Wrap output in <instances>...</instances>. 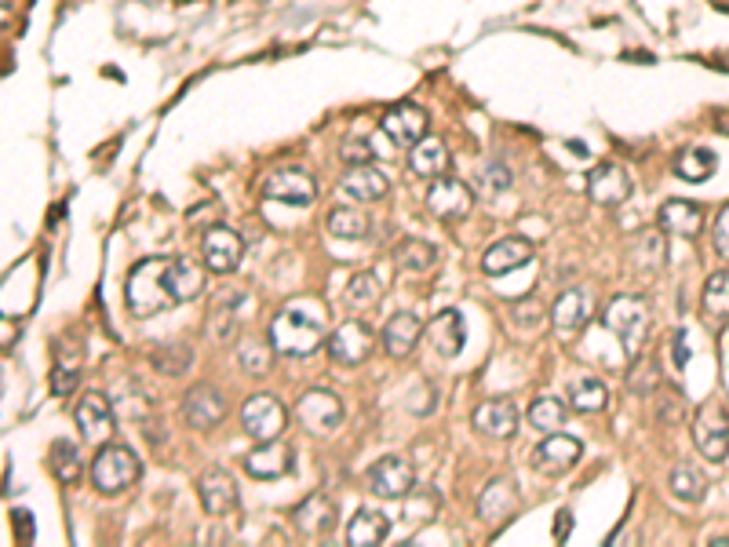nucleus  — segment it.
I'll return each mask as SVG.
<instances>
[{
	"instance_id": "nucleus-46",
	"label": "nucleus",
	"mask_w": 729,
	"mask_h": 547,
	"mask_svg": "<svg viewBox=\"0 0 729 547\" xmlns=\"http://www.w3.org/2000/svg\"><path fill=\"white\" fill-rule=\"evenodd\" d=\"M510 322H515L518 328H540V325H543V307H540V299H537V296H529V299L510 303Z\"/></svg>"
},
{
	"instance_id": "nucleus-12",
	"label": "nucleus",
	"mask_w": 729,
	"mask_h": 547,
	"mask_svg": "<svg viewBox=\"0 0 729 547\" xmlns=\"http://www.w3.org/2000/svg\"><path fill=\"white\" fill-rule=\"evenodd\" d=\"M325 347H328V358L336 365L355 369V365H361L372 355V333L364 322H344V325H336L332 336H325Z\"/></svg>"
},
{
	"instance_id": "nucleus-14",
	"label": "nucleus",
	"mask_w": 729,
	"mask_h": 547,
	"mask_svg": "<svg viewBox=\"0 0 729 547\" xmlns=\"http://www.w3.org/2000/svg\"><path fill=\"white\" fill-rule=\"evenodd\" d=\"M245 255V241H241L230 227H212L201 241V260L212 274H234Z\"/></svg>"
},
{
	"instance_id": "nucleus-19",
	"label": "nucleus",
	"mask_w": 729,
	"mask_h": 547,
	"mask_svg": "<svg viewBox=\"0 0 729 547\" xmlns=\"http://www.w3.org/2000/svg\"><path fill=\"white\" fill-rule=\"evenodd\" d=\"M339 190H344L347 198H355V201L376 204V201L387 198L391 179H387L380 168H372V165H350L347 172L339 176Z\"/></svg>"
},
{
	"instance_id": "nucleus-22",
	"label": "nucleus",
	"mask_w": 729,
	"mask_h": 547,
	"mask_svg": "<svg viewBox=\"0 0 729 547\" xmlns=\"http://www.w3.org/2000/svg\"><path fill=\"white\" fill-rule=\"evenodd\" d=\"M383 350L391 358H409L423 339V322L412 311H398L391 322L383 325Z\"/></svg>"
},
{
	"instance_id": "nucleus-40",
	"label": "nucleus",
	"mask_w": 729,
	"mask_h": 547,
	"mask_svg": "<svg viewBox=\"0 0 729 547\" xmlns=\"http://www.w3.org/2000/svg\"><path fill=\"white\" fill-rule=\"evenodd\" d=\"M383 299V282H380V274H372V271H361V274H355L350 277V285H347V303L355 311H369V307H376V303Z\"/></svg>"
},
{
	"instance_id": "nucleus-38",
	"label": "nucleus",
	"mask_w": 729,
	"mask_h": 547,
	"mask_svg": "<svg viewBox=\"0 0 729 547\" xmlns=\"http://www.w3.org/2000/svg\"><path fill=\"white\" fill-rule=\"evenodd\" d=\"M667 485H672V493L683 504H700L704 496H708V478H704L700 467H693V464H675Z\"/></svg>"
},
{
	"instance_id": "nucleus-37",
	"label": "nucleus",
	"mask_w": 729,
	"mask_h": 547,
	"mask_svg": "<svg viewBox=\"0 0 729 547\" xmlns=\"http://www.w3.org/2000/svg\"><path fill=\"white\" fill-rule=\"evenodd\" d=\"M237 365L252 376H266L274 365V347L271 339H260V336H241L237 339Z\"/></svg>"
},
{
	"instance_id": "nucleus-9",
	"label": "nucleus",
	"mask_w": 729,
	"mask_h": 547,
	"mask_svg": "<svg viewBox=\"0 0 729 547\" xmlns=\"http://www.w3.org/2000/svg\"><path fill=\"white\" fill-rule=\"evenodd\" d=\"M263 198L282 204H310L318 198V182H314V176L303 165H277L263 179Z\"/></svg>"
},
{
	"instance_id": "nucleus-53",
	"label": "nucleus",
	"mask_w": 729,
	"mask_h": 547,
	"mask_svg": "<svg viewBox=\"0 0 729 547\" xmlns=\"http://www.w3.org/2000/svg\"><path fill=\"white\" fill-rule=\"evenodd\" d=\"M11 22H15V4H11V0H0V33H8Z\"/></svg>"
},
{
	"instance_id": "nucleus-39",
	"label": "nucleus",
	"mask_w": 729,
	"mask_h": 547,
	"mask_svg": "<svg viewBox=\"0 0 729 547\" xmlns=\"http://www.w3.org/2000/svg\"><path fill=\"white\" fill-rule=\"evenodd\" d=\"M569 406L591 417V412H602L605 406H610V391H605L602 380H594V376H583V380H577L573 387H569Z\"/></svg>"
},
{
	"instance_id": "nucleus-45",
	"label": "nucleus",
	"mask_w": 729,
	"mask_h": 547,
	"mask_svg": "<svg viewBox=\"0 0 729 547\" xmlns=\"http://www.w3.org/2000/svg\"><path fill=\"white\" fill-rule=\"evenodd\" d=\"M478 182H482V190H485V193H504V190H510V182H515V176H510V168H507V165L489 161V165H482Z\"/></svg>"
},
{
	"instance_id": "nucleus-23",
	"label": "nucleus",
	"mask_w": 729,
	"mask_h": 547,
	"mask_svg": "<svg viewBox=\"0 0 729 547\" xmlns=\"http://www.w3.org/2000/svg\"><path fill=\"white\" fill-rule=\"evenodd\" d=\"M245 471L252 478H282L292 471V449L282 438H271V442H260L245 456Z\"/></svg>"
},
{
	"instance_id": "nucleus-27",
	"label": "nucleus",
	"mask_w": 729,
	"mask_h": 547,
	"mask_svg": "<svg viewBox=\"0 0 729 547\" xmlns=\"http://www.w3.org/2000/svg\"><path fill=\"white\" fill-rule=\"evenodd\" d=\"M656 227L675 238H697L704 230V209L693 201H664L656 212Z\"/></svg>"
},
{
	"instance_id": "nucleus-32",
	"label": "nucleus",
	"mask_w": 729,
	"mask_h": 547,
	"mask_svg": "<svg viewBox=\"0 0 729 547\" xmlns=\"http://www.w3.org/2000/svg\"><path fill=\"white\" fill-rule=\"evenodd\" d=\"M700 311L708 328H726L729 325V271H715L704 285Z\"/></svg>"
},
{
	"instance_id": "nucleus-48",
	"label": "nucleus",
	"mask_w": 729,
	"mask_h": 547,
	"mask_svg": "<svg viewBox=\"0 0 729 547\" xmlns=\"http://www.w3.org/2000/svg\"><path fill=\"white\" fill-rule=\"evenodd\" d=\"M339 157H344L347 165H369L372 161V143L364 136H347L344 146H339Z\"/></svg>"
},
{
	"instance_id": "nucleus-16",
	"label": "nucleus",
	"mask_w": 729,
	"mask_h": 547,
	"mask_svg": "<svg viewBox=\"0 0 729 547\" xmlns=\"http://www.w3.org/2000/svg\"><path fill=\"white\" fill-rule=\"evenodd\" d=\"M631 190H635V179L627 176L624 165H613V161H602L599 168H591L588 176V193L594 204H605V209H613V204L627 201Z\"/></svg>"
},
{
	"instance_id": "nucleus-36",
	"label": "nucleus",
	"mask_w": 729,
	"mask_h": 547,
	"mask_svg": "<svg viewBox=\"0 0 729 547\" xmlns=\"http://www.w3.org/2000/svg\"><path fill=\"white\" fill-rule=\"evenodd\" d=\"M715 168H719V157H715L708 146H689L686 154H678L675 176L686 179V182H704V179L715 176Z\"/></svg>"
},
{
	"instance_id": "nucleus-21",
	"label": "nucleus",
	"mask_w": 729,
	"mask_h": 547,
	"mask_svg": "<svg viewBox=\"0 0 729 547\" xmlns=\"http://www.w3.org/2000/svg\"><path fill=\"white\" fill-rule=\"evenodd\" d=\"M427 339L434 344V350L442 358H456L464 350V339H467V322L459 311H437L434 318L427 322Z\"/></svg>"
},
{
	"instance_id": "nucleus-8",
	"label": "nucleus",
	"mask_w": 729,
	"mask_h": 547,
	"mask_svg": "<svg viewBox=\"0 0 729 547\" xmlns=\"http://www.w3.org/2000/svg\"><path fill=\"white\" fill-rule=\"evenodd\" d=\"M296 420L307 428L310 434H332L339 423H344V401L336 391H325V387H314V391L299 395L296 401Z\"/></svg>"
},
{
	"instance_id": "nucleus-44",
	"label": "nucleus",
	"mask_w": 729,
	"mask_h": 547,
	"mask_svg": "<svg viewBox=\"0 0 729 547\" xmlns=\"http://www.w3.org/2000/svg\"><path fill=\"white\" fill-rule=\"evenodd\" d=\"M154 361L161 365V372H168V376H179V372H187V369H190L193 350H190L187 344H168V347L157 350Z\"/></svg>"
},
{
	"instance_id": "nucleus-4",
	"label": "nucleus",
	"mask_w": 729,
	"mask_h": 547,
	"mask_svg": "<svg viewBox=\"0 0 729 547\" xmlns=\"http://www.w3.org/2000/svg\"><path fill=\"white\" fill-rule=\"evenodd\" d=\"M602 318L620 336L627 358H638V350L646 344V333H649V303L642 296H616L610 299Z\"/></svg>"
},
{
	"instance_id": "nucleus-56",
	"label": "nucleus",
	"mask_w": 729,
	"mask_h": 547,
	"mask_svg": "<svg viewBox=\"0 0 729 547\" xmlns=\"http://www.w3.org/2000/svg\"><path fill=\"white\" fill-rule=\"evenodd\" d=\"M715 4H719V8H729V0H715Z\"/></svg>"
},
{
	"instance_id": "nucleus-10",
	"label": "nucleus",
	"mask_w": 729,
	"mask_h": 547,
	"mask_svg": "<svg viewBox=\"0 0 729 547\" xmlns=\"http://www.w3.org/2000/svg\"><path fill=\"white\" fill-rule=\"evenodd\" d=\"M474 209V193L467 190V182H459L453 176H437L427 190V212L442 223H459L467 219Z\"/></svg>"
},
{
	"instance_id": "nucleus-13",
	"label": "nucleus",
	"mask_w": 729,
	"mask_h": 547,
	"mask_svg": "<svg viewBox=\"0 0 729 547\" xmlns=\"http://www.w3.org/2000/svg\"><path fill=\"white\" fill-rule=\"evenodd\" d=\"M179 412H182V420H187L190 428L209 431V428H215V423L226 417V398H223L219 387L198 383V387H190V391L182 395Z\"/></svg>"
},
{
	"instance_id": "nucleus-1",
	"label": "nucleus",
	"mask_w": 729,
	"mask_h": 547,
	"mask_svg": "<svg viewBox=\"0 0 729 547\" xmlns=\"http://www.w3.org/2000/svg\"><path fill=\"white\" fill-rule=\"evenodd\" d=\"M325 311L318 299H292L271 322V347L285 358H310L325 344Z\"/></svg>"
},
{
	"instance_id": "nucleus-54",
	"label": "nucleus",
	"mask_w": 729,
	"mask_h": 547,
	"mask_svg": "<svg viewBox=\"0 0 729 547\" xmlns=\"http://www.w3.org/2000/svg\"><path fill=\"white\" fill-rule=\"evenodd\" d=\"M715 128H719L722 136H729V106H726V109H719V114H715Z\"/></svg>"
},
{
	"instance_id": "nucleus-18",
	"label": "nucleus",
	"mask_w": 729,
	"mask_h": 547,
	"mask_svg": "<svg viewBox=\"0 0 729 547\" xmlns=\"http://www.w3.org/2000/svg\"><path fill=\"white\" fill-rule=\"evenodd\" d=\"M580 442L569 434H547L543 442L532 449V467H537L540 474H566L569 467H577L580 460Z\"/></svg>"
},
{
	"instance_id": "nucleus-29",
	"label": "nucleus",
	"mask_w": 729,
	"mask_h": 547,
	"mask_svg": "<svg viewBox=\"0 0 729 547\" xmlns=\"http://www.w3.org/2000/svg\"><path fill=\"white\" fill-rule=\"evenodd\" d=\"M292 522H296V529L303 533V537H325L336 522V504L328 501L325 493H310L307 501L296 507Z\"/></svg>"
},
{
	"instance_id": "nucleus-49",
	"label": "nucleus",
	"mask_w": 729,
	"mask_h": 547,
	"mask_svg": "<svg viewBox=\"0 0 729 547\" xmlns=\"http://www.w3.org/2000/svg\"><path fill=\"white\" fill-rule=\"evenodd\" d=\"M711 245L715 252L722 255V260L729 263V204L719 212V219H715V230H711Z\"/></svg>"
},
{
	"instance_id": "nucleus-25",
	"label": "nucleus",
	"mask_w": 729,
	"mask_h": 547,
	"mask_svg": "<svg viewBox=\"0 0 729 547\" xmlns=\"http://www.w3.org/2000/svg\"><path fill=\"white\" fill-rule=\"evenodd\" d=\"M165 285L176 303H190L204 292V271L187 255H179V260H168L165 266Z\"/></svg>"
},
{
	"instance_id": "nucleus-28",
	"label": "nucleus",
	"mask_w": 729,
	"mask_h": 547,
	"mask_svg": "<svg viewBox=\"0 0 729 547\" xmlns=\"http://www.w3.org/2000/svg\"><path fill=\"white\" fill-rule=\"evenodd\" d=\"M241 307H245V296H237V292H223V296H215L209 318H204V333L215 344H226L230 336L237 333L241 325Z\"/></svg>"
},
{
	"instance_id": "nucleus-52",
	"label": "nucleus",
	"mask_w": 729,
	"mask_h": 547,
	"mask_svg": "<svg viewBox=\"0 0 729 547\" xmlns=\"http://www.w3.org/2000/svg\"><path fill=\"white\" fill-rule=\"evenodd\" d=\"M566 533H573V511H558L554 518V540H566Z\"/></svg>"
},
{
	"instance_id": "nucleus-26",
	"label": "nucleus",
	"mask_w": 729,
	"mask_h": 547,
	"mask_svg": "<svg viewBox=\"0 0 729 547\" xmlns=\"http://www.w3.org/2000/svg\"><path fill=\"white\" fill-rule=\"evenodd\" d=\"M529 260H532V245L526 238H504L482 255V271L489 277H500V274L518 271V266H526Z\"/></svg>"
},
{
	"instance_id": "nucleus-15",
	"label": "nucleus",
	"mask_w": 729,
	"mask_h": 547,
	"mask_svg": "<svg viewBox=\"0 0 729 547\" xmlns=\"http://www.w3.org/2000/svg\"><path fill=\"white\" fill-rule=\"evenodd\" d=\"M73 417H77V428H81V438L92 445H103L109 434H114V406H109V398L99 395V391H88L77 409H73Z\"/></svg>"
},
{
	"instance_id": "nucleus-30",
	"label": "nucleus",
	"mask_w": 729,
	"mask_h": 547,
	"mask_svg": "<svg viewBox=\"0 0 729 547\" xmlns=\"http://www.w3.org/2000/svg\"><path fill=\"white\" fill-rule=\"evenodd\" d=\"M515 507H518V490H515V482L510 478L489 482L478 496V515L489 522V526H500L504 518L515 515Z\"/></svg>"
},
{
	"instance_id": "nucleus-43",
	"label": "nucleus",
	"mask_w": 729,
	"mask_h": 547,
	"mask_svg": "<svg viewBox=\"0 0 729 547\" xmlns=\"http://www.w3.org/2000/svg\"><path fill=\"white\" fill-rule=\"evenodd\" d=\"M664 238L656 234V230H649V234H642V238H635V245H631V263L638 266V271H646V274H653V271H661L664 266Z\"/></svg>"
},
{
	"instance_id": "nucleus-7",
	"label": "nucleus",
	"mask_w": 729,
	"mask_h": 547,
	"mask_svg": "<svg viewBox=\"0 0 729 547\" xmlns=\"http://www.w3.org/2000/svg\"><path fill=\"white\" fill-rule=\"evenodd\" d=\"M364 485H369V493H376L380 501H405L412 493V485H416V471L405 456H380L376 464L364 474Z\"/></svg>"
},
{
	"instance_id": "nucleus-50",
	"label": "nucleus",
	"mask_w": 729,
	"mask_h": 547,
	"mask_svg": "<svg viewBox=\"0 0 729 547\" xmlns=\"http://www.w3.org/2000/svg\"><path fill=\"white\" fill-rule=\"evenodd\" d=\"M11 526H15V537H19L22 544H30V540H33V515H30L27 507H19V511H15Z\"/></svg>"
},
{
	"instance_id": "nucleus-3",
	"label": "nucleus",
	"mask_w": 729,
	"mask_h": 547,
	"mask_svg": "<svg viewBox=\"0 0 729 547\" xmlns=\"http://www.w3.org/2000/svg\"><path fill=\"white\" fill-rule=\"evenodd\" d=\"M88 474H92V485L99 490L103 496H117V493H125L128 485H136L139 482V474H142V464H139V456L131 453L128 445H99V456L92 460V467H88Z\"/></svg>"
},
{
	"instance_id": "nucleus-51",
	"label": "nucleus",
	"mask_w": 729,
	"mask_h": 547,
	"mask_svg": "<svg viewBox=\"0 0 729 547\" xmlns=\"http://www.w3.org/2000/svg\"><path fill=\"white\" fill-rule=\"evenodd\" d=\"M19 322L15 318H4V314H0V350H11L15 347V339H19Z\"/></svg>"
},
{
	"instance_id": "nucleus-17",
	"label": "nucleus",
	"mask_w": 729,
	"mask_h": 547,
	"mask_svg": "<svg viewBox=\"0 0 729 547\" xmlns=\"http://www.w3.org/2000/svg\"><path fill=\"white\" fill-rule=\"evenodd\" d=\"M594 314V296L591 288H569L554 299L551 307V325L558 336H577Z\"/></svg>"
},
{
	"instance_id": "nucleus-6",
	"label": "nucleus",
	"mask_w": 729,
	"mask_h": 547,
	"mask_svg": "<svg viewBox=\"0 0 729 547\" xmlns=\"http://www.w3.org/2000/svg\"><path fill=\"white\" fill-rule=\"evenodd\" d=\"M288 423V409L282 406V398L274 395H252L245 406H241V428L255 442H271V438H282Z\"/></svg>"
},
{
	"instance_id": "nucleus-34",
	"label": "nucleus",
	"mask_w": 729,
	"mask_h": 547,
	"mask_svg": "<svg viewBox=\"0 0 729 547\" xmlns=\"http://www.w3.org/2000/svg\"><path fill=\"white\" fill-rule=\"evenodd\" d=\"M437 263V249L423 238H405L394 249V266L401 274H427Z\"/></svg>"
},
{
	"instance_id": "nucleus-35",
	"label": "nucleus",
	"mask_w": 729,
	"mask_h": 547,
	"mask_svg": "<svg viewBox=\"0 0 729 547\" xmlns=\"http://www.w3.org/2000/svg\"><path fill=\"white\" fill-rule=\"evenodd\" d=\"M47 471L55 474L63 485H77L81 474H84V460H81V449L66 442V438H59V442H52V449H47Z\"/></svg>"
},
{
	"instance_id": "nucleus-24",
	"label": "nucleus",
	"mask_w": 729,
	"mask_h": 547,
	"mask_svg": "<svg viewBox=\"0 0 729 547\" xmlns=\"http://www.w3.org/2000/svg\"><path fill=\"white\" fill-rule=\"evenodd\" d=\"M471 420H474V428L489 438H510L518 431V409H515V401H507V398L482 401Z\"/></svg>"
},
{
	"instance_id": "nucleus-31",
	"label": "nucleus",
	"mask_w": 729,
	"mask_h": 547,
	"mask_svg": "<svg viewBox=\"0 0 729 547\" xmlns=\"http://www.w3.org/2000/svg\"><path fill=\"white\" fill-rule=\"evenodd\" d=\"M409 168H412V176H420V179L445 176V168H448V146H445V139L423 136L416 146H409Z\"/></svg>"
},
{
	"instance_id": "nucleus-42",
	"label": "nucleus",
	"mask_w": 729,
	"mask_h": 547,
	"mask_svg": "<svg viewBox=\"0 0 729 547\" xmlns=\"http://www.w3.org/2000/svg\"><path fill=\"white\" fill-rule=\"evenodd\" d=\"M325 223H328V234H332V238L358 241V238L369 234V215L358 212V209H332Z\"/></svg>"
},
{
	"instance_id": "nucleus-41",
	"label": "nucleus",
	"mask_w": 729,
	"mask_h": 547,
	"mask_svg": "<svg viewBox=\"0 0 729 547\" xmlns=\"http://www.w3.org/2000/svg\"><path fill=\"white\" fill-rule=\"evenodd\" d=\"M566 401L562 398H554V395H543V398H537L529 406V423L537 431H543V434H551V431H558L566 423Z\"/></svg>"
},
{
	"instance_id": "nucleus-33",
	"label": "nucleus",
	"mask_w": 729,
	"mask_h": 547,
	"mask_svg": "<svg viewBox=\"0 0 729 547\" xmlns=\"http://www.w3.org/2000/svg\"><path fill=\"white\" fill-rule=\"evenodd\" d=\"M391 533V522H387L383 511H372V507H361L347 526V544L355 547H376L383 544V537Z\"/></svg>"
},
{
	"instance_id": "nucleus-47",
	"label": "nucleus",
	"mask_w": 729,
	"mask_h": 547,
	"mask_svg": "<svg viewBox=\"0 0 729 547\" xmlns=\"http://www.w3.org/2000/svg\"><path fill=\"white\" fill-rule=\"evenodd\" d=\"M84 347L77 336H59L55 339V369H81Z\"/></svg>"
},
{
	"instance_id": "nucleus-20",
	"label": "nucleus",
	"mask_w": 729,
	"mask_h": 547,
	"mask_svg": "<svg viewBox=\"0 0 729 547\" xmlns=\"http://www.w3.org/2000/svg\"><path fill=\"white\" fill-rule=\"evenodd\" d=\"M198 496H201L204 511H209V515H215V518L237 507V485H234V478H230V471H223V467L201 471Z\"/></svg>"
},
{
	"instance_id": "nucleus-5",
	"label": "nucleus",
	"mask_w": 729,
	"mask_h": 547,
	"mask_svg": "<svg viewBox=\"0 0 729 547\" xmlns=\"http://www.w3.org/2000/svg\"><path fill=\"white\" fill-rule=\"evenodd\" d=\"M693 442H697L700 456L711 464H722L729 456V417L719 401H704L693 417Z\"/></svg>"
},
{
	"instance_id": "nucleus-55",
	"label": "nucleus",
	"mask_w": 729,
	"mask_h": 547,
	"mask_svg": "<svg viewBox=\"0 0 729 547\" xmlns=\"http://www.w3.org/2000/svg\"><path fill=\"white\" fill-rule=\"evenodd\" d=\"M715 547H729V537H719V540H711Z\"/></svg>"
},
{
	"instance_id": "nucleus-11",
	"label": "nucleus",
	"mask_w": 729,
	"mask_h": 547,
	"mask_svg": "<svg viewBox=\"0 0 729 547\" xmlns=\"http://www.w3.org/2000/svg\"><path fill=\"white\" fill-rule=\"evenodd\" d=\"M380 128L398 150H409V146H416L423 136H427V109L416 103H398L383 114Z\"/></svg>"
},
{
	"instance_id": "nucleus-2",
	"label": "nucleus",
	"mask_w": 729,
	"mask_h": 547,
	"mask_svg": "<svg viewBox=\"0 0 729 547\" xmlns=\"http://www.w3.org/2000/svg\"><path fill=\"white\" fill-rule=\"evenodd\" d=\"M165 266L168 260L161 255H150V260H139L136 266L128 271V285H125V299L136 318H154L172 307V296H168V285H165Z\"/></svg>"
}]
</instances>
